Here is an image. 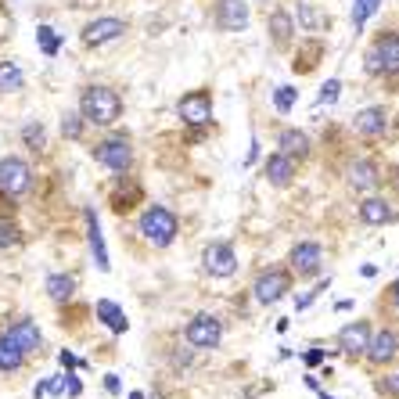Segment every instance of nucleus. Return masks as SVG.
I'll return each instance as SVG.
<instances>
[{"label": "nucleus", "mask_w": 399, "mask_h": 399, "mask_svg": "<svg viewBox=\"0 0 399 399\" xmlns=\"http://www.w3.org/2000/svg\"><path fill=\"white\" fill-rule=\"evenodd\" d=\"M377 392H382V396H392V399H399V370L385 374L382 382H377Z\"/></svg>", "instance_id": "nucleus-34"}, {"label": "nucleus", "mask_w": 399, "mask_h": 399, "mask_svg": "<svg viewBox=\"0 0 399 399\" xmlns=\"http://www.w3.org/2000/svg\"><path fill=\"white\" fill-rule=\"evenodd\" d=\"M94 162L104 165V170H112V173H126L133 165L130 140H126V137H108V140L94 144Z\"/></svg>", "instance_id": "nucleus-4"}, {"label": "nucleus", "mask_w": 399, "mask_h": 399, "mask_svg": "<svg viewBox=\"0 0 399 399\" xmlns=\"http://www.w3.org/2000/svg\"><path fill=\"white\" fill-rule=\"evenodd\" d=\"M177 112H180V119L187 126H209V119H213V97H209L205 90H191V94L180 97Z\"/></svg>", "instance_id": "nucleus-9"}, {"label": "nucleus", "mask_w": 399, "mask_h": 399, "mask_svg": "<svg viewBox=\"0 0 399 399\" xmlns=\"http://www.w3.org/2000/svg\"><path fill=\"white\" fill-rule=\"evenodd\" d=\"M79 115L90 126H112L122 115V97L112 87H87L79 97Z\"/></svg>", "instance_id": "nucleus-1"}, {"label": "nucleus", "mask_w": 399, "mask_h": 399, "mask_svg": "<svg viewBox=\"0 0 399 399\" xmlns=\"http://www.w3.org/2000/svg\"><path fill=\"white\" fill-rule=\"evenodd\" d=\"M122 33H126L122 18H94V22H87V29H83V44L104 47V44H112V40H119Z\"/></svg>", "instance_id": "nucleus-11"}, {"label": "nucleus", "mask_w": 399, "mask_h": 399, "mask_svg": "<svg viewBox=\"0 0 399 399\" xmlns=\"http://www.w3.org/2000/svg\"><path fill=\"white\" fill-rule=\"evenodd\" d=\"M26 87V76L18 69V61H0V94H15Z\"/></svg>", "instance_id": "nucleus-24"}, {"label": "nucleus", "mask_w": 399, "mask_h": 399, "mask_svg": "<svg viewBox=\"0 0 399 399\" xmlns=\"http://www.w3.org/2000/svg\"><path fill=\"white\" fill-rule=\"evenodd\" d=\"M58 360H61V367H65V370H72V367H79V360H76V356H72L69 349H61V352H58Z\"/></svg>", "instance_id": "nucleus-37"}, {"label": "nucleus", "mask_w": 399, "mask_h": 399, "mask_svg": "<svg viewBox=\"0 0 399 399\" xmlns=\"http://www.w3.org/2000/svg\"><path fill=\"white\" fill-rule=\"evenodd\" d=\"M320 399H331V396H320Z\"/></svg>", "instance_id": "nucleus-42"}, {"label": "nucleus", "mask_w": 399, "mask_h": 399, "mask_svg": "<svg viewBox=\"0 0 399 399\" xmlns=\"http://www.w3.org/2000/svg\"><path fill=\"white\" fill-rule=\"evenodd\" d=\"M320 263H324V248L317 241H299L291 248V270H295L299 277H317Z\"/></svg>", "instance_id": "nucleus-10"}, {"label": "nucleus", "mask_w": 399, "mask_h": 399, "mask_svg": "<svg viewBox=\"0 0 399 399\" xmlns=\"http://www.w3.org/2000/svg\"><path fill=\"white\" fill-rule=\"evenodd\" d=\"M392 302H396V309H399V281L392 284Z\"/></svg>", "instance_id": "nucleus-40"}, {"label": "nucleus", "mask_w": 399, "mask_h": 399, "mask_svg": "<svg viewBox=\"0 0 399 399\" xmlns=\"http://www.w3.org/2000/svg\"><path fill=\"white\" fill-rule=\"evenodd\" d=\"M202 266H205V274L209 277H234L238 274V252L234 245H227V241H213L205 252H202Z\"/></svg>", "instance_id": "nucleus-6"}, {"label": "nucleus", "mask_w": 399, "mask_h": 399, "mask_svg": "<svg viewBox=\"0 0 399 399\" xmlns=\"http://www.w3.org/2000/svg\"><path fill=\"white\" fill-rule=\"evenodd\" d=\"M367 342H370V324L367 320H352L339 331V349L345 356H364L367 352Z\"/></svg>", "instance_id": "nucleus-14"}, {"label": "nucleus", "mask_w": 399, "mask_h": 399, "mask_svg": "<svg viewBox=\"0 0 399 399\" xmlns=\"http://www.w3.org/2000/svg\"><path fill=\"white\" fill-rule=\"evenodd\" d=\"M36 44H40V51H44L47 58H54V54L61 51V36H58L51 26H40V29H36Z\"/></svg>", "instance_id": "nucleus-29"}, {"label": "nucleus", "mask_w": 399, "mask_h": 399, "mask_svg": "<svg viewBox=\"0 0 399 399\" xmlns=\"http://www.w3.org/2000/svg\"><path fill=\"white\" fill-rule=\"evenodd\" d=\"M360 220L370 223V227H385V223L396 220V209H392L385 198H367V202L360 205Z\"/></svg>", "instance_id": "nucleus-20"}, {"label": "nucleus", "mask_w": 399, "mask_h": 399, "mask_svg": "<svg viewBox=\"0 0 399 399\" xmlns=\"http://www.w3.org/2000/svg\"><path fill=\"white\" fill-rule=\"evenodd\" d=\"M295 101H299V90H295V87H277V90H274V108H277L281 115H288L291 108H295Z\"/></svg>", "instance_id": "nucleus-31"}, {"label": "nucleus", "mask_w": 399, "mask_h": 399, "mask_svg": "<svg viewBox=\"0 0 399 399\" xmlns=\"http://www.w3.org/2000/svg\"><path fill=\"white\" fill-rule=\"evenodd\" d=\"M104 389H108L112 396H119V374H104Z\"/></svg>", "instance_id": "nucleus-38"}, {"label": "nucleus", "mask_w": 399, "mask_h": 399, "mask_svg": "<svg viewBox=\"0 0 399 399\" xmlns=\"http://www.w3.org/2000/svg\"><path fill=\"white\" fill-rule=\"evenodd\" d=\"M94 313H97V320H101L104 327H112L115 334H122L126 327H130V320H126V313H122V306H119V302H112V299H97Z\"/></svg>", "instance_id": "nucleus-21"}, {"label": "nucleus", "mask_w": 399, "mask_h": 399, "mask_svg": "<svg viewBox=\"0 0 399 399\" xmlns=\"http://www.w3.org/2000/svg\"><path fill=\"white\" fill-rule=\"evenodd\" d=\"M18 241H22V230H18L11 220H0V252H8L15 248Z\"/></svg>", "instance_id": "nucleus-32"}, {"label": "nucleus", "mask_w": 399, "mask_h": 399, "mask_svg": "<svg viewBox=\"0 0 399 399\" xmlns=\"http://www.w3.org/2000/svg\"><path fill=\"white\" fill-rule=\"evenodd\" d=\"M8 334L18 342V349H22L26 356L29 352H36L40 345H44V334H40V327H36V320H29V317H22V320H15L11 327H8Z\"/></svg>", "instance_id": "nucleus-17"}, {"label": "nucleus", "mask_w": 399, "mask_h": 399, "mask_svg": "<svg viewBox=\"0 0 399 399\" xmlns=\"http://www.w3.org/2000/svg\"><path fill=\"white\" fill-rule=\"evenodd\" d=\"M324 288H327V281H324V284H317V288H309V291H306V295H299V299H295V309H306V306H309L313 299H317V295H320V291H324Z\"/></svg>", "instance_id": "nucleus-36"}, {"label": "nucleus", "mask_w": 399, "mask_h": 399, "mask_svg": "<svg viewBox=\"0 0 399 399\" xmlns=\"http://www.w3.org/2000/svg\"><path fill=\"white\" fill-rule=\"evenodd\" d=\"M266 180L274 187H288L291 180H295V158L284 155V152H274L266 158Z\"/></svg>", "instance_id": "nucleus-18"}, {"label": "nucleus", "mask_w": 399, "mask_h": 399, "mask_svg": "<svg viewBox=\"0 0 399 399\" xmlns=\"http://www.w3.org/2000/svg\"><path fill=\"white\" fill-rule=\"evenodd\" d=\"M130 399H144V392H130Z\"/></svg>", "instance_id": "nucleus-41"}, {"label": "nucleus", "mask_w": 399, "mask_h": 399, "mask_svg": "<svg viewBox=\"0 0 399 399\" xmlns=\"http://www.w3.org/2000/svg\"><path fill=\"white\" fill-rule=\"evenodd\" d=\"M29 187H33V170L26 158H18V155L0 158V191L15 198V195H26Z\"/></svg>", "instance_id": "nucleus-5"}, {"label": "nucleus", "mask_w": 399, "mask_h": 399, "mask_svg": "<svg viewBox=\"0 0 399 399\" xmlns=\"http://www.w3.org/2000/svg\"><path fill=\"white\" fill-rule=\"evenodd\" d=\"M22 364H26V352L18 349V342H15L11 334L4 331V334H0V374L22 370Z\"/></svg>", "instance_id": "nucleus-22"}, {"label": "nucleus", "mask_w": 399, "mask_h": 399, "mask_svg": "<svg viewBox=\"0 0 399 399\" xmlns=\"http://www.w3.org/2000/svg\"><path fill=\"white\" fill-rule=\"evenodd\" d=\"M377 184H382V173H377V165L370 158H356L349 165V187L352 191H374Z\"/></svg>", "instance_id": "nucleus-16"}, {"label": "nucleus", "mask_w": 399, "mask_h": 399, "mask_svg": "<svg viewBox=\"0 0 399 399\" xmlns=\"http://www.w3.org/2000/svg\"><path fill=\"white\" fill-rule=\"evenodd\" d=\"M320 360H324V352H320V349H309V352H306V364H309V367H317Z\"/></svg>", "instance_id": "nucleus-39"}, {"label": "nucleus", "mask_w": 399, "mask_h": 399, "mask_svg": "<svg viewBox=\"0 0 399 399\" xmlns=\"http://www.w3.org/2000/svg\"><path fill=\"white\" fill-rule=\"evenodd\" d=\"M140 230V238L155 245V248H170L177 241V230H180V220L173 209H165V205H152V209H144V216L137 223Z\"/></svg>", "instance_id": "nucleus-2"}, {"label": "nucleus", "mask_w": 399, "mask_h": 399, "mask_svg": "<svg viewBox=\"0 0 399 399\" xmlns=\"http://www.w3.org/2000/svg\"><path fill=\"white\" fill-rule=\"evenodd\" d=\"M277 148L299 162V158H306V155H309V137H306L302 130H284V133L277 137Z\"/></svg>", "instance_id": "nucleus-23"}, {"label": "nucleus", "mask_w": 399, "mask_h": 399, "mask_svg": "<svg viewBox=\"0 0 399 399\" xmlns=\"http://www.w3.org/2000/svg\"><path fill=\"white\" fill-rule=\"evenodd\" d=\"M187 342H191L195 349H216L223 342V324L213 317V313H198V317L187 324Z\"/></svg>", "instance_id": "nucleus-7"}, {"label": "nucleus", "mask_w": 399, "mask_h": 399, "mask_svg": "<svg viewBox=\"0 0 399 399\" xmlns=\"http://www.w3.org/2000/svg\"><path fill=\"white\" fill-rule=\"evenodd\" d=\"M339 94H342V83H339V79H327L324 87H320V97H317V101H320V104H334V101H339Z\"/></svg>", "instance_id": "nucleus-35"}, {"label": "nucleus", "mask_w": 399, "mask_h": 399, "mask_svg": "<svg viewBox=\"0 0 399 399\" xmlns=\"http://www.w3.org/2000/svg\"><path fill=\"white\" fill-rule=\"evenodd\" d=\"M72 291H76V281H72L69 274H51V277H47V295H51L54 302H69Z\"/></svg>", "instance_id": "nucleus-25"}, {"label": "nucleus", "mask_w": 399, "mask_h": 399, "mask_svg": "<svg viewBox=\"0 0 399 399\" xmlns=\"http://www.w3.org/2000/svg\"><path fill=\"white\" fill-rule=\"evenodd\" d=\"M367 72L374 76H396L399 72V33H385L374 40L367 54Z\"/></svg>", "instance_id": "nucleus-3"}, {"label": "nucleus", "mask_w": 399, "mask_h": 399, "mask_svg": "<svg viewBox=\"0 0 399 399\" xmlns=\"http://www.w3.org/2000/svg\"><path fill=\"white\" fill-rule=\"evenodd\" d=\"M270 33H274L277 44H288L291 33H295V18H291L288 11H274L270 15Z\"/></svg>", "instance_id": "nucleus-26"}, {"label": "nucleus", "mask_w": 399, "mask_h": 399, "mask_svg": "<svg viewBox=\"0 0 399 399\" xmlns=\"http://www.w3.org/2000/svg\"><path fill=\"white\" fill-rule=\"evenodd\" d=\"M367 360L370 364H392L396 356H399V334L396 331H377V334H370V342H367Z\"/></svg>", "instance_id": "nucleus-13"}, {"label": "nucleus", "mask_w": 399, "mask_h": 399, "mask_svg": "<svg viewBox=\"0 0 399 399\" xmlns=\"http://www.w3.org/2000/svg\"><path fill=\"white\" fill-rule=\"evenodd\" d=\"M22 140H26V148L44 152V148H47V130H44V122H26V126H22Z\"/></svg>", "instance_id": "nucleus-28"}, {"label": "nucleus", "mask_w": 399, "mask_h": 399, "mask_svg": "<svg viewBox=\"0 0 399 399\" xmlns=\"http://www.w3.org/2000/svg\"><path fill=\"white\" fill-rule=\"evenodd\" d=\"M61 137H69V140H79L83 137V115H65L61 119Z\"/></svg>", "instance_id": "nucleus-33"}, {"label": "nucleus", "mask_w": 399, "mask_h": 399, "mask_svg": "<svg viewBox=\"0 0 399 399\" xmlns=\"http://www.w3.org/2000/svg\"><path fill=\"white\" fill-rule=\"evenodd\" d=\"M248 4L245 0H216V26L223 33H241L248 29Z\"/></svg>", "instance_id": "nucleus-12"}, {"label": "nucleus", "mask_w": 399, "mask_h": 399, "mask_svg": "<svg viewBox=\"0 0 399 399\" xmlns=\"http://www.w3.org/2000/svg\"><path fill=\"white\" fill-rule=\"evenodd\" d=\"M295 15H299V26H302L306 33H317V29H324V26H327V18H324L317 8H313L309 0H302V4L295 8Z\"/></svg>", "instance_id": "nucleus-27"}, {"label": "nucleus", "mask_w": 399, "mask_h": 399, "mask_svg": "<svg viewBox=\"0 0 399 399\" xmlns=\"http://www.w3.org/2000/svg\"><path fill=\"white\" fill-rule=\"evenodd\" d=\"M352 126H356L360 137H382L389 130V115H385V108H364L352 119Z\"/></svg>", "instance_id": "nucleus-19"}, {"label": "nucleus", "mask_w": 399, "mask_h": 399, "mask_svg": "<svg viewBox=\"0 0 399 399\" xmlns=\"http://www.w3.org/2000/svg\"><path fill=\"white\" fill-rule=\"evenodd\" d=\"M83 220H87V241H90V252H94V263L101 274H108V248H104V234H101V220L94 209H83Z\"/></svg>", "instance_id": "nucleus-15"}, {"label": "nucleus", "mask_w": 399, "mask_h": 399, "mask_svg": "<svg viewBox=\"0 0 399 399\" xmlns=\"http://www.w3.org/2000/svg\"><path fill=\"white\" fill-rule=\"evenodd\" d=\"M382 8V0H356L352 4V29H364L367 26V18Z\"/></svg>", "instance_id": "nucleus-30"}, {"label": "nucleus", "mask_w": 399, "mask_h": 399, "mask_svg": "<svg viewBox=\"0 0 399 399\" xmlns=\"http://www.w3.org/2000/svg\"><path fill=\"white\" fill-rule=\"evenodd\" d=\"M252 291H256L259 306H274V302H281L291 291V274H288V270H266V274H259V281H256Z\"/></svg>", "instance_id": "nucleus-8"}]
</instances>
